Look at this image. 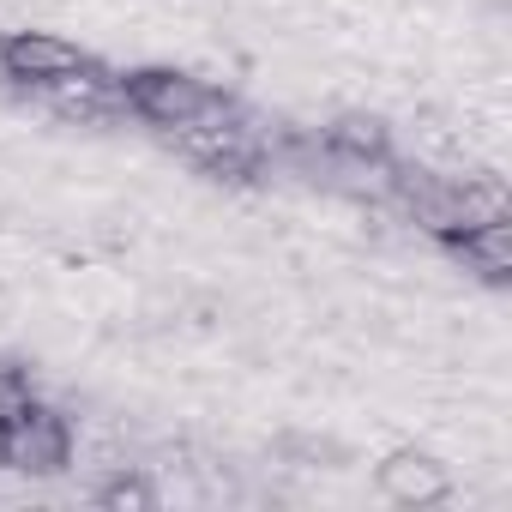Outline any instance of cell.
Returning a JSON list of instances; mask_svg holds the SVG:
<instances>
[{
	"label": "cell",
	"mask_w": 512,
	"mask_h": 512,
	"mask_svg": "<svg viewBox=\"0 0 512 512\" xmlns=\"http://www.w3.org/2000/svg\"><path fill=\"white\" fill-rule=\"evenodd\" d=\"M121 85V109L157 133H175V127H193V121H211V115H229L235 97L187 67H127L115 73Z\"/></svg>",
	"instance_id": "6da1fadb"
},
{
	"label": "cell",
	"mask_w": 512,
	"mask_h": 512,
	"mask_svg": "<svg viewBox=\"0 0 512 512\" xmlns=\"http://www.w3.org/2000/svg\"><path fill=\"white\" fill-rule=\"evenodd\" d=\"M169 145L211 181H253L266 169V145L235 109L229 115H211V121H193V127H175Z\"/></svg>",
	"instance_id": "7a4b0ae2"
},
{
	"label": "cell",
	"mask_w": 512,
	"mask_h": 512,
	"mask_svg": "<svg viewBox=\"0 0 512 512\" xmlns=\"http://www.w3.org/2000/svg\"><path fill=\"white\" fill-rule=\"evenodd\" d=\"M67 464H73V422L55 404L31 398L7 428H0V470L49 482V476H67Z\"/></svg>",
	"instance_id": "3957f363"
},
{
	"label": "cell",
	"mask_w": 512,
	"mask_h": 512,
	"mask_svg": "<svg viewBox=\"0 0 512 512\" xmlns=\"http://www.w3.org/2000/svg\"><path fill=\"white\" fill-rule=\"evenodd\" d=\"M91 61H97L91 49H79L55 31H0V79H13L19 91H43Z\"/></svg>",
	"instance_id": "277c9868"
},
{
	"label": "cell",
	"mask_w": 512,
	"mask_h": 512,
	"mask_svg": "<svg viewBox=\"0 0 512 512\" xmlns=\"http://www.w3.org/2000/svg\"><path fill=\"white\" fill-rule=\"evenodd\" d=\"M374 488H380V500H392V506H446L452 500V470H446V458H434L428 446H392L380 464H374Z\"/></svg>",
	"instance_id": "5b68a950"
},
{
	"label": "cell",
	"mask_w": 512,
	"mask_h": 512,
	"mask_svg": "<svg viewBox=\"0 0 512 512\" xmlns=\"http://www.w3.org/2000/svg\"><path fill=\"white\" fill-rule=\"evenodd\" d=\"M452 260H464L470 278H482L488 290L512 284V217H482V223H458L434 235Z\"/></svg>",
	"instance_id": "8992f818"
},
{
	"label": "cell",
	"mask_w": 512,
	"mask_h": 512,
	"mask_svg": "<svg viewBox=\"0 0 512 512\" xmlns=\"http://www.w3.org/2000/svg\"><path fill=\"white\" fill-rule=\"evenodd\" d=\"M37 97H43L55 115H67V121H109V115H127V109H121L115 67H103V61H91V67H79V73L43 85Z\"/></svg>",
	"instance_id": "52a82bcc"
},
{
	"label": "cell",
	"mask_w": 512,
	"mask_h": 512,
	"mask_svg": "<svg viewBox=\"0 0 512 512\" xmlns=\"http://www.w3.org/2000/svg\"><path fill=\"white\" fill-rule=\"evenodd\" d=\"M320 145H326L338 163H356V169H392V127H386V115L344 109L338 121H326Z\"/></svg>",
	"instance_id": "ba28073f"
},
{
	"label": "cell",
	"mask_w": 512,
	"mask_h": 512,
	"mask_svg": "<svg viewBox=\"0 0 512 512\" xmlns=\"http://www.w3.org/2000/svg\"><path fill=\"white\" fill-rule=\"evenodd\" d=\"M91 500H97L103 512H145V506H157V488H151L139 470H115L109 482L91 488Z\"/></svg>",
	"instance_id": "9c48e42d"
},
{
	"label": "cell",
	"mask_w": 512,
	"mask_h": 512,
	"mask_svg": "<svg viewBox=\"0 0 512 512\" xmlns=\"http://www.w3.org/2000/svg\"><path fill=\"white\" fill-rule=\"evenodd\" d=\"M31 398H37V392H31V374H25V368H13V362H0V428H7Z\"/></svg>",
	"instance_id": "30bf717a"
}]
</instances>
